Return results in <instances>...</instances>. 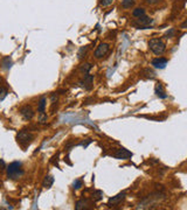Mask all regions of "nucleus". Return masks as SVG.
<instances>
[{"label":"nucleus","mask_w":187,"mask_h":210,"mask_svg":"<svg viewBox=\"0 0 187 210\" xmlns=\"http://www.w3.org/2000/svg\"><path fill=\"white\" fill-rule=\"evenodd\" d=\"M148 48L156 55H161V54H164L165 50H166V46H165V43L160 39L150 40L148 41Z\"/></svg>","instance_id":"obj_1"},{"label":"nucleus","mask_w":187,"mask_h":210,"mask_svg":"<svg viewBox=\"0 0 187 210\" xmlns=\"http://www.w3.org/2000/svg\"><path fill=\"white\" fill-rule=\"evenodd\" d=\"M21 162L19 161H14L7 167V176L9 179H18L24 174V172L21 171Z\"/></svg>","instance_id":"obj_2"},{"label":"nucleus","mask_w":187,"mask_h":210,"mask_svg":"<svg viewBox=\"0 0 187 210\" xmlns=\"http://www.w3.org/2000/svg\"><path fill=\"white\" fill-rule=\"evenodd\" d=\"M33 139H34L33 134L27 131H20L18 134H16V140H18V143H19L24 148L32 144Z\"/></svg>","instance_id":"obj_3"},{"label":"nucleus","mask_w":187,"mask_h":210,"mask_svg":"<svg viewBox=\"0 0 187 210\" xmlns=\"http://www.w3.org/2000/svg\"><path fill=\"white\" fill-rule=\"evenodd\" d=\"M152 24H153V19L143 15V16H140V18H137V21L134 22V25L137 27L138 29H147V28L151 27Z\"/></svg>","instance_id":"obj_4"},{"label":"nucleus","mask_w":187,"mask_h":210,"mask_svg":"<svg viewBox=\"0 0 187 210\" xmlns=\"http://www.w3.org/2000/svg\"><path fill=\"white\" fill-rule=\"evenodd\" d=\"M109 49H110V47H109L108 43H101L100 46L96 48V50L94 52V56L96 59H101V57L105 56L108 52H109Z\"/></svg>","instance_id":"obj_5"},{"label":"nucleus","mask_w":187,"mask_h":210,"mask_svg":"<svg viewBox=\"0 0 187 210\" xmlns=\"http://www.w3.org/2000/svg\"><path fill=\"white\" fill-rule=\"evenodd\" d=\"M20 114L25 120H31L34 117V111L29 105H25L20 109Z\"/></svg>","instance_id":"obj_6"},{"label":"nucleus","mask_w":187,"mask_h":210,"mask_svg":"<svg viewBox=\"0 0 187 210\" xmlns=\"http://www.w3.org/2000/svg\"><path fill=\"white\" fill-rule=\"evenodd\" d=\"M124 198H125V193H124V191H122V193L117 194L116 196H112L110 200H109V202H108V207H116V205H118V204H119Z\"/></svg>","instance_id":"obj_7"},{"label":"nucleus","mask_w":187,"mask_h":210,"mask_svg":"<svg viewBox=\"0 0 187 210\" xmlns=\"http://www.w3.org/2000/svg\"><path fill=\"white\" fill-rule=\"evenodd\" d=\"M114 157L116 159H119V160H127V159L132 158V153L130 151H127V150H125V148H120V150H118V151L115 153Z\"/></svg>","instance_id":"obj_8"},{"label":"nucleus","mask_w":187,"mask_h":210,"mask_svg":"<svg viewBox=\"0 0 187 210\" xmlns=\"http://www.w3.org/2000/svg\"><path fill=\"white\" fill-rule=\"evenodd\" d=\"M93 82H94L93 75H90V74H86V75H84V78L81 81L80 84L83 86L84 89L90 90V89H91V86H93Z\"/></svg>","instance_id":"obj_9"},{"label":"nucleus","mask_w":187,"mask_h":210,"mask_svg":"<svg viewBox=\"0 0 187 210\" xmlns=\"http://www.w3.org/2000/svg\"><path fill=\"white\" fill-rule=\"evenodd\" d=\"M152 66L157 69H164L167 66V60L164 57H157L152 61Z\"/></svg>","instance_id":"obj_10"},{"label":"nucleus","mask_w":187,"mask_h":210,"mask_svg":"<svg viewBox=\"0 0 187 210\" xmlns=\"http://www.w3.org/2000/svg\"><path fill=\"white\" fill-rule=\"evenodd\" d=\"M156 95H157L159 98H167V95L165 93L164 88H163V85H161L160 83H158V84L156 85Z\"/></svg>","instance_id":"obj_11"},{"label":"nucleus","mask_w":187,"mask_h":210,"mask_svg":"<svg viewBox=\"0 0 187 210\" xmlns=\"http://www.w3.org/2000/svg\"><path fill=\"white\" fill-rule=\"evenodd\" d=\"M54 183V177L50 176V175H48V176L45 177V180H43V182H42V187L43 188H50L52 186H53Z\"/></svg>","instance_id":"obj_12"},{"label":"nucleus","mask_w":187,"mask_h":210,"mask_svg":"<svg viewBox=\"0 0 187 210\" xmlns=\"http://www.w3.org/2000/svg\"><path fill=\"white\" fill-rule=\"evenodd\" d=\"M47 99L45 98V97H42V98L40 99V102H39V105H38V111H39V113L40 114H43L45 113V110H46V103Z\"/></svg>","instance_id":"obj_13"},{"label":"nucleus","mask_w":187,"mask_h":210,"mask_svg":"<svg viewBox=\"0 0 187 210\" xmlns=\"http://www.w3.org/2000/svg\"><path fill=\"white\" fill-rule=\"evenodd\" d=\"M132 15H134V18H140V16L145 15V9H144V8H141V7H137L136 9H134Z\"/></svg>","instance_id":"obj_14"},{"label":"nucleus","mask_w":187,"mask_h":210,"mask_svg":"<svg viewBox=\"0 0 187 210\" xmlns=\"http://www.w3.org/2000/svg\"><path fill=\"white\" fill-rule=\"evenodd\" d=\"M88 204H89L88 200H81V201H79V202L76 203V205H75V209H76V210L83 209V208H86V205H88Z\"/></svg>","instance_id":"obj_15"},{"label":"nucleus","mask_w":187,"mask_h":210,"mask_svg":"<svg viewBox=\"0 0 187 210\" xmlns=\"http://www.w3.org/2000/svg\"><path fill=\"white\" fill-rule=\"evenodd\" d=\"M1 63H2V67H4L5 69H9L11 66H12V61H11V59H9V56H7V57H5V59H2Z\"/></svg>","instance_id":"obj_16"},{"label":"nucleus","mask_w":187,"mask_h":210,"mask_svg":"<svg viewBox=\"0 0 187 210\" xmlns=\"http://www.w3.org/2000/svg\"><path fill=\"white\" fill-rule=\"evenodd\" d=\"M134 5V0H122V7L123 8H131Z\"/></svg>","instance_id":"obj_17"},{"label":"nucleus","mask_w":187,"mask_h":210,"mask_svg":"<svg viewBox=\"0 0 187 210\" xmlns=\"http://www.w3.org/2000/svg\"><path fill=\"white\" fill-rule=\"evenodd\" d=\"M91 68H93L91 63H86V64H83V67L81 68V71L84 72V74H89V71L91 70Z\"/></svg>","instance_id":"obj_18"},{"label":"nucleus","mask_w":187,"mask_h":210,"mask_svg":"<svg viewBox=\"0 0 187 210\" xmlns=\"http://www.w3.org/2000/svg\"><path fill=\"white\" fill-rule=\"evenodd\" d=\"M102 197H103V193L101 190H96L93 194V198L95 201H100V200H102Z\"/></svg>","instance_id":"obj_19"},{"label":"nucleus","mask_w":187,"mask_h":210,"mask_svg":"<svg viewBox=\"0 0 187 210\" xmlns=\"http://www.w3.org/2000/svg\"><path fill=\"white\" fill-rule=\"evenodd\" d=\"M82 186H83V183H82V180H80V179H77V180H75V181H74L73 188L75 189V190H77V189H80Z\"/></svg>","instance_id":"obj_20"},{"label":"nucleus","mask_w":187,"mask_h":210,"mask_svg":"<svg viewBox=\"0 0 187 210\" xmlns=\"http://www.w3.org/2000/svg\"><path fill=\"white\" fill-rule=\"evenodd\" d=\"M88 47L89 46H84L81 48L80 52H79V59H82V57H83V54H86V52L88 50Z\"/></svg>","instance_id":"obj_21"},{"label":"nucleus","mask_w":187,"mask_h":210,"mask_svg":"<svg viewBox=\"0 0 187 210\" xmlns=\"http://www.w3.org/2000/svg\"><path fill=\"white\" fill-rule=\"evenodd\" d=\"M112 1H114V0H101L100 4H101V6L107 7V6H109V5H111Z\"/></svg>","instance_id":"obj_22"},{"label":"nucleus","mask_w":187,"mask_h":210,"mask_svg":"<svg viewBox=\"0 0 187 210\" xmlns=\"http://www.w3.org/2000/svg\"><path fill=\"white\" fill-rule=\"evenodd\" d=\"M144 72H146L147 75H145V76H146V77H148V78H153L154 76H156V75H154V72L152 71V70H150V69H145V70H144Z\"/></svg>","instance_id":"obj_23"},{"label":"nucleus","mask_w":187,"mask_h":210,"mask_svg":"<svg viewBox=\"0 0 187 210\" xmlns=\"http://www.w3.org/2000/svg\"><path fill=\"white\" fill-rule=\"evenodd\" d=\"M174 32H175L174 29H171L170 32H167V33H166L165 38H166V39H168V38H172V36H173V34H174Z\"/></svg>","instance_id":"obj_24"},{"label":"nucleus","mask_w":187,"mask_h":210,"mask_svg":"<svg viewBox=\"0 0 187 210\" xmlns=\"http://www.w3.org/2000/svg\"><path fill=\"white\" fill-rule=\"evenodd\" d=\"M46 120H47V116H46V114H45V113H43V114H41L40 120H39V121H40L41 124H42V123H45Z\"/></svg>","instance_id":"obj_25"},{"label":"nucleus","mask_w":187,"mask_h":210,"mask_svg":"<svg viewBox=\"0 0 187 210\" xmlns=\"http://www.w3.org/2000/svg\"><path fill=\"white\" fill-rule=\"evenodd\" d=\"M146 2L148 4V5H154V4L159 2V0H146Z\"/></svg>","instance_id":"obj_26"},{"label":"nucleus","mask_w":187,"mask_h":210,"mask_svg":"<svg viewBox=\"0 0 187 210\" xmlns=\"http://www.w3.org/2000/svg\"><path fill=\"white\" fill-rule=\"evenodd\" d=\"M5 167H6V165H5V162L0 159V169H5Z\"/></svg>","instance_id":"obj_27"},{"label":"nucleus","mask_w":187,"mask_h":210,"mask_svg":"<svg viewBox=\"0 0 187 210\" xmlns=\"http://www.w3.org/2000/svg\"><path fill=\"white\" fill-rule=\"evenodd\" d=\"M186 24H187V21H184V24L181 25V28H182V29H185V27H186Z\"/></svg>","instance_id":"obj_28"},{"label":"nucleus","mask_w":187,"mask_h":210,"mask_svg":"<svg viewBox=\"0 0 187 210\" xmlns=\"http://www.w3.org/2000/svg\"><path fill=\"white\" fill-rule=\"evenodd\" d=\"M2 91H4V89H2V88H0V93H1Z\"/></svg>","instance_id":"obj_29"},{"label":"nucleus","mask_w":187,"mask_h":210,"mask_svg":"<svg viewBox=\"0 0 187 210\" xmlns=\"http://www.w3.org/2000/svg\"><path fill=\"white\" fill-rule=\"evenodd\" d=\"M0 83H1V77H0Z\"/></svg>","instance_id":"obj_30"}]
</instances>
